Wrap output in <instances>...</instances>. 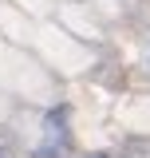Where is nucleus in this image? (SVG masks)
I'll return each instance as SVG.
<instances>
[{
	"label": "nucleus",
	"instance_id": "nucleus-3",
	"mask_svg": "<svg viewBox=\"0 0 150 158\" xmlns=\"http://www.w3.org/2000/svg\"><path fill=\"white\" fill-rule=\"evenodd\" d=\"M95 158H107V154H95Z\"/></svg>",
	"mask_w": 150,
	"mask_h": 158
},
{
	"label": "nucleus",
	"instance_id": "nucleus-1",
	"mask_svg": "<svg viewBox=\"0 0 150 158\" xmlns=\"http://www.w3.org/2000/svg\"><path fill=\"white\" fill-rule=\"evenodd\" d=\"M32 158H59V150L52 146V142H44V146H36V150H32Z\"/></svg>",
	"mask_w": 150,
	"mask_h": 158
},
{
	"label": "nucleus",
	"instance_id": "nucleus-2",
	"mask_svg": "<svg viewBox=\"0 0 150 158\" xmlns=\"http://www.w3.org/2000/svg\"><path fill=\"white\" fill-rule=\"evenodd\" d=\"M0 158H8V150H0Z\"/></svg>",
	"mask_w": 150,
	"mask_h": 158
}]
</instances>
